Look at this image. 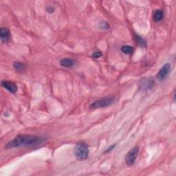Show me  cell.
<instances>
[{"mask_svg": "<svg viewBox=\"0 0 176 176\" xmlns=\"http://www.w3.org/2000/svg\"><path fill=\"white\" fill-rule=\"evenodd\" d=\"M54 10H55V9L53 7V6H48L46 7V11L50 14H52V13H53L54 12Z\"/></svg>", "mask_w": 176, "mask_h": 176, "instance_id": "9a60e30c", "label": "cell"}, {"mask_svg": "<svg viewBox=\"0 0 176 176\" xmlns=\"http://www.w3.org/2000/svg\"><path fill=\"white\" fill-rule=\"evenodd\" d=\"M154 85V81L151 78H147L143 80V82L140 83V88L143 91L148 90L151 89Z\"/></svg>", "mask_w": 176, "mask_h": 176, "instance_id": "52a82bcc", "label": "cell"}, {"mask_svg": "<svg viewBox=\"0 0 176 176\" xmlns=\"http://www.w3.org/2000/svg\"><path fill=\"white\" fill-rule=\"evenodd\" d=\"M171 67L170 64L166 63L165 65H164L156 74V79L158 80L159 81H164V80L169 76V73L171 72Z\"/></svg>", "mask_w": 176, "mask_h": 176, "instance_id": "5b68a950", "label": "cell"}, {"mask_svg": "<svg viewBox=\"0 0 176 176\" xmlns=\"http://www.w3.org/2000/svg\"><path fill=\"white\" fill-rule=\"evenodd\" d=\"M116 98L114 97H106L102 99H100L99 100H97L96 101L93 102L92 104L90 105V108L92 109H99V108H102V107H108L111 105H112L114 102H115Z\"/></svg>", "mask_w": 176, "mask_h": 176, "instance_id": "3957f363", "label": "cell"}, {"mask_svg": "<svg viewBox=\"0 0 176 176\" xmlns=\"http://www.w3.org/2000/svg\"><path fill=\"white\" fill-rule=\"evenodd\" d=\"M164 17V12L162 10H157L153 13V19L155 22H158L162 20Z\"/></svg>", "mask_w": 176, "mask_h": 176, "instance_id": "30bf717a", "label": "cell"}, {"mask_svg": "<svg viewBox=\"0 0 176 176\" xmlns=\"http://www.w3.org/2000/svg\"><path fill=\"white\" fill-rule=\"evenodd\" d=\"M0 36L3 43H8L11 39L10 30L7 28H1L0 29Z\"/></svg>", "mask_w": 176, "mask_h": 176, "instance_id": "ba28073f", "label": "cell"}, {"mask_svg": "<svg viewBox=\"0 0 176 176\" xmlns=\"http://www.w3.org/2000/svg\"><path fill=\"white\" fill-rule=\"evenodd\" d=\"M101 28H102V29H105V30H107V29H109V24H107V23H106V22H102L101 23Z\"/></svg>", "mask_w": 176, "mask_h": 176, "instance_id": "2e32d148", "label": "cell"}, {"mask_svg": "<svg viewBox=\"0 0 176 176\" xmlns=\"http://www.w3.org/2000/svg\"><path fill=\"white\" fill-rule=\"evenodd\" d=\"M43 142V139L40 137L33 135L21 134L18 135L15 138L6 144L4 148L6 149L17 148L24 146H35L38 145Z\"/></svg>", "mask_w": 176, "mask_h": 176, "instance_id": "6da1fadb", "label": "cell"}, {"mask_svg": "<svg viewBox=\"0 0 176 176\" xmlns=\"http://www.w3.org/2000/svg\"><path fill=\"white\" fill-rule=\"evenodd\" d=\"M134 39H135V40H136V43H138V45H140V47H145L146 46L145 41L140 36H139L138 35H136V34H135V35H134Z\"/></svg>", "mask_w": 176, "mask_h": 176, "instance_id": "7c38bea8", "label": "cell"}, {"mask_svg": "<svg viewBox=\"0 0 176 176\" xmlns=\"http://www.w3.org/2000/svg\"><path fill=\"white\" fill-rule=\"evenodd\" d=\"M139 152L138 147H134L132 148L125 156V162L128 166H131L135 163L138 157Z\"/></svg>", "mask_w": 176, "mask_h": 176, "instance_id": "277c9868", "label": "cell"}, {"mask_svg": "<svg viewBox=\"0 0 176 176\" xmlns=\"http://www.w3.org/2000/svg\"><path fill=\"white\" fill-rule=\"evenodd\" d=\"M2 86L6 90H7L8 92L12 94H15L17 92V86L15 83L9 81H3L1 82Z\"/></svg>", "mask_w": 176, "mask_h": 176, "instance_id": "8992f818", "label": "cell"}, {"mask_svg": "<svg viewBox=\"0 0 176 176\" xmlns=\"http://www.w3.org/2000/svg\"><path fill=\"white\" fill-rule=\"evenodd\" d=\"M60 65L63 68H72L74 65V61L71 59H63L60 61Z\"/></svg>", "mask_w": 176, "mask_h": 176, "instance_id": "9c48e42d", "label": "cell"}, {"mask_svg": "<svg viewBox=\"0 0 176 176\" xmlns=\"http://www.w3.org/2000/svg\"><path fill=\"white\" fill-rule=\"evenodd\" d=\"M121 51L125 54H130L134 52V48L130 45H124L121 48Z\"/></svg>", "mask_w": 176, "mask_h": 176, "instance_id": "4fadbf2b", "label": "cell"}, {"mask_svg": "<svg viewBox=\"0 0 176 176\" xmlns=\"http://www.w3.org/2000/svg\"><path fill=\"white\" fill-rule=\"evenodd\" d=\"M74 154L79 160L83 161L86 160L89 155L88 145L85 142L78 143L74 148Z\"/></svg>", "mask_w": 176, "mask_h": 176, "instance_id": "7a4b0ae2", "label": "cell"}, {"mask_svg": "<svg viewBox=\"0 0 176 176\" xmlns=\"http://www.w3.org/2000/svg\"><path fill=\"white\" fill-rule=\"evenodd\" d=\"M26 65L24 63H23L22 62H15L14 64H13V68L14 69L17 71V72H23L24 71L25 69H26Z\"/></svg>", "mask_w": 176, "mask_h": 176, "instance_id": "8fae6325", "label": "cell"}, {"mask_svg": "<svg viewBox=\"0 0 176 176\" xmlns=\"http://www.w3.org/2000/svg\"><path fill=\"white\" fill-rule=\"evenodd\" d=\"M102 56V53L101 52H99V51H97V52H94L92 54V57L95 59H99Z\"/></svg>", "mask_w": 176, "mask_h": 176, "instance_id": "5bb4252c", "label": "cell"}, {"mask_svg": "<svg viewBox=\"0 0 176 176\" xmlns=\"http://www.w3.org/2000/svg\"><path fill=\"white\" fill-rule=\"evenodd\" d=\"M116 146V145H112L111 146V147H109L108 149H107L105 151V154L106 153H109V151H112L114 148H115V147Z\"/></svg>", "mask_w": 176, "mask_h": 176, "instance_id": "e0dca14e", "label": "cell"}]
</instances>
